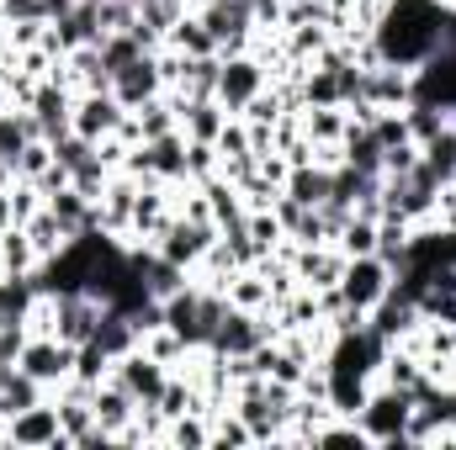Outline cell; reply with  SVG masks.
<instances>
[{
	"instance_id": "1",
	"label": "cell",
	"mask_w": 456,
	"mask_h": 450,
	"mask_svg": "<svg viewBox=\"0 0 456 450\" xmlns=\"http://www.w3.org/2000/svg\"><path fill=\"white\" fill-rule=\"evenodd\" d=\"M387 292H393V265H387V260H377V254H355V260H345L340 297L350 302V308L371 313Z\"/></svg>"
},
{
	"instance_id": "2",
	"label": "cell",
	"mask_w": 456,
	"mask_h": 450,
	"mask_svg": "<svg viewBox=\"0 0 456 450\" xmlns=\"http://www.w3.org/2000/svg\"><path fill=\"white\" fill-rule=\"evenodd\" d=\"M16 366H21L27 376H37V382L53 392L59 382H69V376H75V344H64L59 334H27Z\"/></svg>"
},
{
	"instance_id": "3",
	"label": "cell",
	"mask_w": 456,
	"mask_h": 450,
	"mask_svg": "<svg viewBox=\"0 0 456 450\" xmlns=\"http://www.w3.org/2000/svg\"><path fill=\"white\" fill-rule=\"evenodd\" d=\"M260 91H265V64H260L255 53L218 59V107H224L228 117H239Z\"/></svg>"
},
{
	"instance_id": "4",
	"label": "cell",
	"mask_w": 456,
	"mask_h": 450,
	"mask_svg": "<svg viewBox=\"0 0 456 450\" xmlns=\"http://www.w3.org/2000/svg\"><path fill=\"white\" fill-rule=\"evenodd\" d=\"M112 382H122L127 398L143 408V403H159V392H165V382H170V366L154 360V355L138 344V350H127L122 360H112Z\"/></svg>"
},
{
	"instance_id": "5",
	"label": "cell",
	"mask_w": 456,
	"mask_h": 450,
	"mask_svg": "<svg viewBox=\"0 0 456 450\" xmlns=\"http://www.w3.org/2000/svg\"><path fill=\"white\" fill-rule=\"evenodd\" d=\"M218 238V223H208V218H186V213H175L170 223H165V233L154 238V249L165 254V260H175V265H197L202 254H208V244Z\"/></svg>"
},
{
	"instance_id": "6",
	"label": "cell",
	"mask_w": 456,
	"mask_h": 450,
	"mask_svg": "<svg viewBox=\"0 0 456 450\" xmlns=\"http://www.w3.org/2000/svg\"><path fill=\"white\" fill-rule=\"evenodd\" d=\"M102 308L107 302L91 297V292H53V334L64 344H86L102 324Z\"/></svg>"
},
{
	"instance_id": "7",
	"label": "cell",
	"mask_w": 456,
	"mask_h": 450,
	"mask_svg": "<svg viewBox=\"0 0 456 450\" xmlns=\"http://www.w3.org/2000/svg\"><path fill=\"white\" fill-rule=\"evenodd\" d=\"M122 122H127V107L117 101L112 91H80V96H75V117H69V127H75L80 138L102 143V138H112Z\"/></svg>"
},
{
	"instance_id": "8",
	"label": "cell",
	"mask_w": 456,
	"mask_h": 450,
	"mask_svg": "<svg viewBox=\"0 0 456 450\" xmlns=\"http://www.w3.org/2000/svg\"><path fill=\"white\" fill-rule=\"evenodd\" d=\"M5 440H11V446H48V450L69 446V435H64V424H59V408H53V398H48V403H37V408H21L16 419H5Z\"/></svg>"
},
{
	"instance_id": "9",
	"label": "cell",
	"mask_w": 456,
	"mask_h": 450,
	"mask_svg": "<svg viewBox=\"0 0 456 450\" xmlns=\"http://www.w3.org/2000/svg\"><path fill=\"white\" fill-rule=\"evenodd\" d=\"M292 270H297V286H314V292L340 286V270H345L340 244H297Z\"/></svg>"
},
{
	"instance_id": "10",
	"label": "cell",
	"mask_w": 456,
	"mask_h": 450,
	"mask_svg": "<svg viewBox=\"0 0 456 450\" xmlns=\"http://www.w3.org/2000/svg\"><path fill=\"white\" fill-rule=\"evenodd\" d=\"M165 91V69H159V53H143V59H133L122 75H112V96L133 112V107H143V101H154Z\"/></svg>"
},
{
	"instance_id": "11",
	"label": "cell",
	"mask_w": 456,
	"mask_h": 450,
	"mask_svg": "<svg viewBox=\"0 0 456 450\" xmlns=\"http://www.w3.org/2000/svg\"><path fill=\"white\" fill-rule=\"evenodd\" d=\"M330 165H319V159H308V165H292L287 170V181H281V191L292 197V202H303V207H324L330 202Z\"/></svg>"
},
{
	"instance_id": "12",
	"label": "cell",
	"mask_w": 456,
	"mask_h": 450,
	"mask_svg": "<svg viewBox=\"0 0 456 450\" xmlns=\"http://www.w3.org/2000/svg\"><path fill=\"white\" fill-rule=\"evenodd\" d=\"M32 138H37V127H32V112H27V107H0V165L16 170V154H21Z\"/></svg>"
},
{
	"instance_id": "13",
	"label": "cell",
	"mask_w": 456,
	"mask_h": 450,
	"mask_svg": "<svg viewBox=\"0 0 456 450\" xmlns=\"http://www.w3.org/2000/svg\"><path fill=\"white\" fill-rule=\"evenodd\" d=\"M91 408H96V424H107V430H122V424H127V419L138 414V403L127 398V387H122V382H112V376H107V382L96 387Z\"/></svg>"
},
{
	"instance_id": "14",
	"label": "cell",
	"mask_w": 456,
	"mask_h": 450,
	"mask_svg": "<svg viewBox=\"0 0 456 450\" xmlns=\"http://www.w3.org/2000/svg\"><path fill=\"white\" fill-rule=\"evenodd\" d=\"M21 228H27V238H32L37 260H53V254H59V249L69 244V238H64V228H59V218H53L48 207H37V213H32V218H27Z\"/></svg>"
},
{
	"instance_id": "15",
	"label": "cell",
	"mask_w": 456,
	"mask_h": 450,
	"mask_svg": "<svg viewBox=\"0 0 456 450\" xmlns=\"http://www.w3.org/2000/svg\"><path fill=\"white\" fill-rule=\"evenodd\" d=\"M96 48H102V69H107V80H112V75H122L133 59H143V53H149V48H143L133 32H107Z\"/></svg>"
},
{
	"instance_id": "16",
	"label": "cell",
	"mask_w": 456,
	"mask_h": 450,
	"mask_svg": "<svg viewBox=\"0 0 456 450\" xmlns=\"http://www.w3.org/2000/svg\"><path fill=\"white\" fill-rule=\"evenodd\" d=\"M340 254L345 260H355V254H377V218H361V213H350V223L340 228Z\"/></svg>"
},
{
	"instance_id": "17",
	"label": "cell",
	"mask_w": 456,
	"mask_h": 450,
	"mask_svg": "<svg viewBox=\"0 0 456 450\" xmlns=\"http://www.w3.org/2000/svg\"><path fill=\"white\" fill-rule=\"evenodd\" d=\"M75 376H80V382H91V387H102V382L112 376V355H107L96 339L75 344Z\"/></svg>"
},
{
	"instance_id": "18",
	"label": "cell",
	"mask_w": 456,
	"mask_h": 450,
	"mask_svg": "<svg viewBox=\"0 0 456 450\" xmlns=\"http://www.w3.org/2000/svg\"><path fill=\"white\" fill-rule=\"evenodd\" d=\"M48 170H53V149H48V138H32V143L16 154V181H32V186H37Z\"/></svg>"
},
{
	"instance_id": "19",
	"label": "cell",
	"mask_w": 456,
	"mask_h": 450,
	"mask_svg": "<svg viewBox=\"0 0 456 450\" xmlns=\"http://www.w3.org/2000/svg\"><path fill=\"white\" fill-rule=\"evenodd\" d=\"M11 223H16V218H11V191H0V233H5Z\"/></svg>"
}]
</instances>
